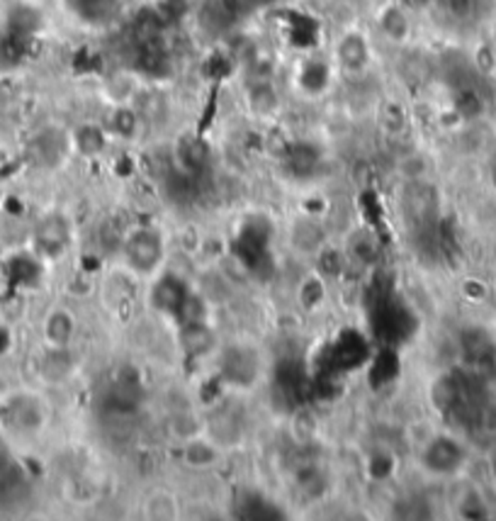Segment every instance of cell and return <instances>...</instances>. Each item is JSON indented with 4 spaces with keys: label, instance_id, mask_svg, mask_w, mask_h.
Returning a JSON list of instances; mask_svg holds the SVG:
<instances>
[{
    "label": "cell",
    "instance_id": "obj_1",
    "mask_svg": "<svg viewBox=\"0 0 496 521\" xmlns=\"http://www.w3.org/2000/svg\"><path fill=\"white\" fill-rule=\"evenodd\" d=\"M124 258L132 271L153 273L163 261V239L159 232L139 227L124 239Z\"/></svg>",
    "mask_w": 496,
    "mask_h": 521
},
{
    "label": "cell",
    "instance_id": "obj_2",
    "mask_svg": "<svg viewBox=\"0 0 496 521\" xmlns=\"http://www.w3.org/2000/svg\"><path fill=\"white\" fill-rule=\"evenodd\" d=\"M421 463L433 475H453L464 463V451L448 436H431L424 443Z\"/></svg>",
    "mask_w": 496,
    "mask_h": 521
},
{
    "label": "cell",
    "instance_id": "obj_3",
    "mask_svg": "<svg viewBox=\"0 0 496 521\" xmlns=\"http://www.w3.org/2000/svg\"><path fill=\"white\" fill-rule=\"evenodd\" d=\"M246 8V0H205L200 8V23L209 33H225Z\"/></svg>",
    "mask_w": 496,
    "mask_h": 521
},
{
    "label": "cell",
    "instance_id": "obj_4",
    "mask_svg": "<svg viewBox=\"0 0 496 521\" xmlns=\"http://www.w3.org/2000/svg\"><path fill=\"white\" fill-rule=\"evenodd\" d=\"M66 5L83 24L105 27L120 15L122 0H66Z\"/></svg>",
    "mask_w": 496,
    "mask_h": 521
},
{
    "label": "cell",
    "instance_id": "obj_5",
    "mask_svg": "<svg viewBox=\"0 0 496 521\" xmlns=\"http://www.w3.org/2000/svg\"><path fill=\"white\" fill-rule=\"evenodd\" d=\"M338 66L348 73H363L370 64V44L361 33H345L336 44Z\"/></svg>",
    "mask_w": 496,
    "mask_h": 521
},
{
    "label": "cell",
    "instance_id": "obj_6",
    "mask_svg": "<svg viewBox=\"0 0 496 521\" xmlns=\"http://www.w3.org/2000/svg\"><path fill=\"white\" fill-rule=\"evenodd\" d=\"M178 337H180L185 356H190V358L207 356L215 346V331L207 327V321H183Z\"/></svg>",
    "mask_w": 496,
    "mask_h": 521
},
{
    "label": "cell",
    "instance_id": "obj_7",
    "mask_svg": "<svg viewBox=\"0 0 496 521\" xmlns=\"http://www.w3.org/2000/svg\"><path fill=\"white\" fill-rule=\"evenodd\" d=\"M188 293H190V290L185 288L176 275H166V278H161V281L153 285V305L163 310V312L178 314Z\"/></svg>",
    "mask_w": 496,
    "mask_h": 521
},
{
    "label": "cell",
    "instance_id": "obj_8",
    "mask_svg": "<svg viewBox=\"0 0 496 521\" xmlns=\"http://www.w3.org/2000/svg\"><path fill=\"white\" fill-rule=\"evenodd\" d=\"M209 156H212L209 144L205 139H197V136H190L178 146V159H180V166H183L188 176L207 171Z\"/></svg>",
    "mask_w": 496,
    "mask_h": 521
},
{
    "label": "cell",
    "instance_id": "obj_9",
    "mask_svg": "<svg viewBox=\"0 0 496 521\" xmlns=\"http://www.w3.org/2000/svg\"><path fill=\"white\" fill-rule=\"evenodd\" d=\"M443 15L457 24L477 23L484 13V3L487 0H433Z\"/></svg>",
    "mask_w": 496,
    "mask_h": 521
},
{
    "label": "cell",
    "instance_id": "obj_10",
    "mask_svg": "<svg viewBox=\"0 0 496 521\" xmlns=\"http://www.w3.org/2000/svg\"><path fill=\"white\" fill-rule=\"evenodd\" d=\"M246 100L248 107L256 115H272L280 105V96H278V90L268 79L253 80L246 93Z\"/></svg>",
    "mask_w": 496,
    "mask_h": 521
},
{
    "label": "cell",
    "instance_id": "obj_11",
    "mask_svg": "<svg viewBox=\"0 0 496 521\" xmlns=\"http://www.w3.org/2000/svg\"><path fill=\"white\" fill-rule=\"evenodd\" d=\"M380 27H382L384 37L390 42H397V44L407 42L409 33H411V24H409V17L401 5H387L380 13Z\"/></svg>",
    "mask_w": 496,
    "mask_h": 521
},
{
    "label": "cell",
    "instance_id": "obj_12",
    "mask_svg": "<svg viewBox=\"0 0 496 521\" xmlns=\"http://www.w3.org/2000/svg\"><path fill=\"white\" fill-rule=\"evenodd\" d=\"M105 144H107V135L97 125H83L71 136V146L78 149L83 156H97L105 149Z\"/></svg>",
    "mask_w": 496,
    "mask_h": 521
},
{
    "label": "cell",
    "instance_id": "obj_13",
    "mask_svg": "<svg viewBox=\"0 0 496 521\" xmlns=\"http://www.w3.org/2000/svg\"><path fill=\"white\" fill-rule=\"evenodd\" d=\"M216 458H219V449L215 442H207L205 436L185 442V463L192 468H209L216 463Z\"/></svg>",
    "mask_w": 496,
    "mask_h": 521
},
{
    "label": "cell",
    "instance_id": "obj_14",
    "mask_svg": "<svg viewBox=\"0 0 496 521\" xmlns=\"http://www.w3.org/2000/svg\"><path fill=\"white\" fill-rule=\"evenodd\" d=\"M73 329H76V324H73L71 314L64 312V310L51 312L49 314V320H47L49 344L54 346V349H66V346H69V341H71V337H73Z\"/></svg>",
    "mask_w": 496,
    "mask_h": 521
},
{
    "label": "cell",
    "instance_id": "obj_15",
    "mask_svg": "<svg viewBox=\"0 0 496 521\" xmlns=\"http://www.w3.org/2000/svg\"><path fill=\"white\" fill-rule=\"evenodd\" d=\"M460 400V387L450 376L438 377L431 387V402L438 412H450Z\"/></svg>",
    "mask_w": 496,
    "mask_h": 521
},
{
    "label": "cell",
    "instance_id": "obj_16",
    "mask_svg": "<svg viewBox=\"0 0 496 521\" xmlns=\"http://www.w3.org/2000/svg\"><path fill=\"white\" fill-rule=\"evenodd\" d=\"M321 239H324V234H321V227L312 219H297L295 227H292V241H295L297 249L302 251H312L317 247H321Z\"/></svg>",
    "mask_w": 496,
    "mask_h": 521
},
{
    "label": "cell",
    "instance_id": "obj_17",
    "mask_svg": "<svg viewBox=\"0 0 496 521\" xmlns=\"http://www.w3.org/2000/svg\"><path fill=\"white\" fill-rule=\"evenodd\" d=\"M169 432L176 436V439H180V442H190V439H197V436H202V432H205V426H202L200 419H195L192 414H185V412H180V414H173V417L169 419Z\"/></svg>",
    "mask_w": 496,
    "mask_h": 521
},
{
    "label": "cell",
    "instance_id": "obj_18",
    "mask_svg": "<svg viewBox=\"0 0 496 521\" xmlns=\"http://www.w3.org/2000/svg\"><path fill=\"white\" fill-rule=\"evenodd\" d=\"M256 373V361L251 358L248 351H232V356L226 353L225 376L229 380H246Z\"/></svg>",
    "mask_w": 496,
    "mask_h": 521
},
{
    "label": "cell",
    "instance_id": "obj_19",
    "mask_svg": "<svg viewBox=\"0 0 496 521\" xmlns=\"http://www.w3.org/2000/svg\"><path fill=\"white\" fill-rule=\"evenodd\" d=\"M110 127H113V135L122 136V139H129V136L136 135V127H139V117H136V113L132 110V107H127V105H120V107H115Z\"/></svg>",
    "mask_w": 496,
    "mask_h": 521
},
{
    "label": "cell",
    "instance_id": "obj_20",
    "mask_svg": "<svg viewBox=\"0 0 496 521\" xmlns=\"http://www.w3.org/2000/svg\"><path fill=\"white\" fill-rule=\"evenodd\" d=\"M176 499L170 498V492L166 489H159L146 499V514L153 519H170V516H176Z\"/></svg>",
    "mask_w": 496,
    "mask_h": 521
},
{
    "label": "cell",
    "instance_id": "obj_21",
    "mask_svg": "<svg viewBox=\"0 0 496 521\" xmlns=\"http://www.w3.org/2000/svg\"><path fill=\"white\" fill-rule=\"evenodd\" d=\"M66 239H69V225L61 217H49L41 225V241L49 247H64Z\"/></svg>",
    "mask_w": 496,
    "mask_h": 521
},
{
    "label": "cell",
    "instance_id": "obj_22",
    "mask_svg": "<svg viewBox=\"0 0 496 521\" xmlns=\"http://www.w3.org/2000/svg\"><path fill=\"white\" fill-rule=\"evenodd\" d=\"M299 297H302V305H305L307 310L319 307L321 302H324V297H326V285H324V278H319V275L307 278V281L302 283Z\"/></svg>",
    "mask_w": 496,
    "mask_h": 521
},
{
    "label": "cell",
    "instance_id": "obj_23",
    "mask_svg": "<svg viewBox=\"0 0 496 521\" xmlns=\"http://www.w3.org/2000/svg\"><path fill=\"white\" fill-rule=\"evenodd\" d=\"M319 268H321V278H336L341 273L345 271V258L344 254H338L336 249H321L319 251Z\"/></svg>",
    "mask_w": 496,
    "mask_h": 521
},
{
    "label": "cell",
    "instance_id": "obj_24",
    "mask_svg": "<svg viewBox=\"0 0 496 521\" xmlns=\"http://www.w3.org/2000/svg\"><path fill=\"white\" fill-rule=\"evenodd\" d=\"M275 0H246V5L251 8H265V5H272Z\"/></svg>",
    "mask_w": 496,
    "mask_h": 521
},
{
    "label": "cell",
    "instance_id": "obj_25",
    "mask_svg": "<svg viewBox=\"0 0 496 521\" xmlns=\"http://www.w3.org/2000/svg\"><path fill=\"white\" fill-rule=\"evenodd\" d=\"M494 297H496V285H494Z\"/></svg>",
    "mask_w": 496,
    "mask_h": 521
}]
</instances>
